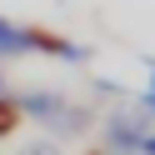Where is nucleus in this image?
I'll return each instance as SVG.
<instances>
[{"instance_id": "obj_1", "label": "nucleus", "mask_w": 155, "mask_h": 155, "mask_svg": "<svg viewBox=\"0 0 155 155\" xmlns=\"http://www.w3.org/2000/svg\"><path fill=\"white\" fill-rule=\"evenodd\" d=\"M145 125H140V115H115L110 120V130H105V145H110V150H140V140H145Z\"/></svg>"}, {"instance_id": "obj_2", "label": "nucleus", "mask_w": 155, "mask_h": 155, "mask_svg": "<svg viewBox=\"0 0 155 155\" xmlns=\"http://www.w3.org/2000/svg\"><path fill=\"white\" fill-rule=\"evenodd\" d=\"M15 110H25V115H35V120H45V125H55V115L65 110V100L60 95H50V90H30Z\"/></svg>"}, {"instance_id": "obj_3", "label": "nucleus", "mask_w": 155, "mask_h": 155, "mask_svg": "<svg viewBox=\"0 0 155 155\" xmlns=\"http://www.w3.org/2000/svg\"><path fill=\"white\" fill-rule=\"evenodd\" d=\"M30 50H35V30H25L15 20H0V55H30Z\"/></svg>"}, {"instance_id": "obj_4", "label": "nucleus", "mask_w": 155, "mask_h": 155, "mask_svg": "<svg viewBox=\"0 0 155 155\" xmlns=\"http://www.w3.org/2000/svg\"><path fill=\"white\" fill-rule=\"evenodd\" d=\"M10 125H15V105H10V100H0V135L10 130Z\"/></svg>"}, {"instance_id": "obj_5", "label": "nucleus", "mask_w": 155, "mask_h": 155, "mask_svg": "<svg viewBox=\"0 0 155 155\" xmlns=\"http://www.w3.org/2000/svg\"><path fill=\"white\" fill-rule=\"evenodd\" d=\"M25 155H60V150H55L50 140H40V145H25Z\"/></svg>"}, {"instance_id": "obj_6", "label": "nucleus", "mask_w": 155, "mask_h": 155, "mask_svg": "<svg viewBox=\"0 0 155 155\" xmlns=\"http://www.w3.org/2000/svg\"><path fill=\"white\" fill-rule=\"evenodd\" d=\"M140 155H155V130H150V135L140 140Z\"/></svg>"}, {"instance_id": "obj_7", "label": "nucleus", "mask_w": 155, "mask_h": 155, "mask_svg": "<svg viewBox=\"0 0 155 155\" xmlns=\"http://www.w3.org/2000/svg\"><path fill=\"white\" fill-rule=\"evenodd\" d=\"M140 105H145V110H150V115H155V95H145V100H140Z\"/></svg>"}, {"instance_id": "obj_8", "label": "nucleus", "mask_w": 155, "mask_h": 155, "mask_svg": "<svg viewBox=\"0 0 155 155\" xmlns=\"http://www.w3.org/2000/svg\"><path fill=\"white\" fill-rule=\"evenodd\" d=\"M150 95H155V60H150Z\"/></svg>"}]
</instances>
